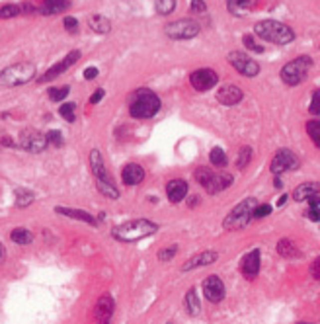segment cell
Wrapping results in <instances>:
<instances>
[{"instance_id":"42","label":"cell","mask_w":320,"mask_h":324,"mask_svg":"<svg viewBox=\"0 0 320 324\" xmlns=\"http://www.w3.org/2000/svg\"><path fill=\"white\" fill-rule=\"evenodd\" d=\"M45 137H47V143H51V145H55V147H61V145H63V135H61V131H49Z\"/></svg>"},{"instance_id":"20","label":"cell","mask_w":320,"mask_h":324,"mask_svg":"<svg viewBox=\"0 0 320 324\" xmlns=\"http://www.w3.org/2000/svg\"><path fill=\"white\" fill-rule=\"evenodd\" d=\"M121 178H123V184L127 185H139L143 180H145V170H143V166L141 164H135V162H131V164H127L125 168H123V172H121Z\"/></svg>"},{"instance_id":"36","label":"cell","mask_w":320,"mask_h":324,"mask_svg":"<svg viewBox=\"0 0 320 324\" xmlns=\"http://www.w3.org/2000/svg\"><path fill=\"white\" fill-rule=\"evenodd\" d=\"M59 114H61V117L63 119H67L69 123H72L74 119H76V106L74 104H63L61 108H59Z\"/></svg>"},{"instance_id":"49","label":"cell","mask_w":320,"mask_h":324,"mask_svg":"<svg viewBox=\"0 0 320 324\" xmlns=\"http://www.w3.org/2000/svg\"><path fill=\"white\" fill-rule=\"evenodd\" d=\"M191 201H189V207H195V203H199V197L197 195H193V197H189Z\"/></svg>"},{"instance_id":"14","label":"cell","mask_w":320,"mask_h":324,"mask_svg":"<svg viewBox=\"0 0 320 324\" xmlns=\"http://www.w3.org/2000/svg\"><path fill=\"white\" fill-rule=\"evenodd\" d=\"M203 293H205V299L211 303H219L225 299V285L219 276H209L203 281Z\"/></svg>"},{"instance_id":"26","label":"cell","mask_w":320,"mask_h":324,"mask_svg":"<svg viewBox=\"0 0 320 324\" xmlns=\"http://www.w3.org/2000/svg\"><path fill=\"white\" fill-rule=\"evenodd\" d=\"M88 25H90L92 31H96V33H110V29H112V23L108 18H104L102 14H96V16H92L90 20H88Z\"/></svg>"},{"instance_id":"39","label":"cell","mask_w":320,"mask_h":324,"mask_svg":"<svg viewBox=\"0 0 320 324\" xmlns=\"http://www.w3.org/2000/svg\"><path fill=\"white\" fill-rule=\"evenodd\" d=\"M272 213V205H268V203H262V205H256L254 211H252V217H256V219H264V217H268Z\"/></svg>"},{"instance_id":"33","label":"cell","mask_w":320,"mask_h":324,"mask_svg":"<svg viewBox=\"0 0 320 324\" xmlns=\"http://www.w3.org/2000/svg\"><path fill=\"white\" fill-rule=\"evenodd\" d=\"M155 6H157V12H159V14L168 16V14L174 12V8H176V0H157Z\"/></svg>"},{"instance_id":"5","label":"cell","mask_w":320,"mask_h":324,"mask_svg":"<svg viewBox=\"0 0 320 324\" xmlns=\"http://www.w3.org/2000/svg\"><path fill=\"white\" fill-rule=\"evenodd\" d=\"M195 180L205 187L207 193H219L223 189H227L232 184V176L230 174H221V172H213L205 166H199L195 170Z\"/></svg>"},{"instance_id":"31","label":"cell","mask_w":320,"mask_h":324,"mask_svg":"<svg viewBox=\"0 0 320 324\" xmlns=\"http://www.w3.org/2000/svg\"><path fill=\"white\" fill-rule=\"evenodd\" d=\"M98 189H100V193H104L110 199H117L119 197V191H117V187L114 185V182H100L98 180Z\"/></svg>"},{"instance_id":"19","label":"cell","mask_w":320,"mask_h":324,"mask_svg":"<svg viewBox=\"0 0 320 324\" xmlns=\"http://www.w3.org/2000/svg\"><path fill=\"white\" fill-rule=\"evenodd\" d=\"M90 166H92L94 176H96L100 182H112V176H110V172H108V168H106V164H104V159H102L100 151H96V149L90 153Z\"/></svg>"},{"instance_id":"3","label":"cell","mask_w":320,"mask_h":324,"mask_svg":"<svg viewBox=\"0 0 320 324\" xmlns=\"http://www.w3.org/2000/svg\"><path fill=\"white\" fill-rule=\"evenodd\" d=\"M160 110V98L149 88H141L135 92V98L131 102V116L137 119H149V117L157 116Z\"/></svg>"},{"instance_id":"28","label":"cell","mask_w":320,"mask_h":324,"mask_svg":"<svg viewBox=\"0 0 320 324\" xmlns=\"http://www.w3.org/2000/svg\"><path fill=\"white\" fill-rule=\"evenodd\" d=\"M10 238L16 244H29L33 240V234L27 231V229H23V227H18V229H14V231L10 232Z\"/></svg>"},{"instance_id":"47","label":"cell","mask_w":320,"mask_h":324,"mask_svg":"<svg viewBox=\"0 0 320 324\" xmlns=\"http://www.w3.org/2000/svg\"><path fill=\"white\" fill-rule=\"evenodd\" d=\"M96 76H98V69H96V67L84 69V78H86V80H94Z\"/></svg>"},{"instance_id":"8","label":"cell","mask_w":320,"mask_h":324,"mask_svg":"<svg viewBox=\"0 0 320 324\" xmlns=\"http://www.w3.org/2000/svg\"><path fill=\"white\" fill-rule=\"evenodd\" d=\"M197 33H199V23L195 20H189V18H183V20L166 25V35L170 39H191Z\"/></svg>"},{"instance_id":"44","label":"cell","mask_w":320,"mask_h":324,"mask_svg":"<svg viewBox=\"0 0 320 324\" xmlns=\"http://www.w3.org/2000/svg\"><path fill=\"white\" fill-rule=\"evenodd\" d=\"M63 23H65L67 31H72V33H76V31H78V20H76V18H70V16H67V18L63 20Z\"/></svg>"},{"instance_id":"2","label":"cell","mask_w":320,"mask_h":324,"mask_svg":"<svg viewBox=\"0 0 320 324\" xmlns=\"http://www.w3.org/2000/svg\"><path fill=\"white\" fill-rule=\"evenodd\" d=\"M157 229H159L157 223H151L147 219H135V221H129V223L115 227L114 236L121 242H135V240H141V238L153 234Z\"/></svg>"},{"instance_id":"43","label":"cell","mask_w":320,"mask_h":324,"mask_svg":"<svg viewBox=\"0 0 320 324\" xmlns=\"http://www.w3.org/2000/svg\"><path fill=\"white\" fill-rule=\"evenodd\" d=\"M176 254V246H170L168 250H160L159 252V260L160 262H170Z\"/></svg>"},{"instance_id":"24","label":"cell","mask_w":320,"mask_h":324,"mask_svg":"<svg viewBox=\"0 0 320 324\" xmlns=\"http://www.w3.org/2000/svg\"><path fill=\"white\" fill-rule=\"evenodd\" d=\"M57 213L65 215V217H70V219H78V221H84V223H90V225H96V219L92 217L90 213L86 211H80V209H69V207H55Z\"/></svg>"},{"instance_id":"7","label":"cell","mask_w":320,"mask_h":324,"mask_svg":"<svg viewBox=\"0 0 320 324\" xmlns=\"http://www.w3.org/2000/svg\"><path fill=\"white\" fill-rule=\"evenodd\" d=\"M35 76V67L31 63H18L0 72V82L6 86H20Z\"/></svg>"},{"instance_id":"53","label":"cell","mask_w":320,"mask_h":324,"mask_svg":"<svg viewBox=\"0 0 320 324\" xmlns=\"http://www.w3.org/2000/svg\"><path fill=\"white\" fill-rule=\"evenodd\" d=\"M285 201H287V195H281V197H279V205H283Z\"/></svg>"},{"instance_id":"48","label":"cell","mask_w":320,"mask_h":324,"mask_svg":"<svg viewBox=\"0 0 320 324\" xmlns=\"http://www.w3.org/2000/svg\"><path fill=\"white\" fill-rule=\"evenodd\" d=\"M104 98V88H98L96 92L92 94V98H90V104H98L100 100Z\"/></svg>"},{"instance_id":"13","label":"cell","mask_w":320,"mask_h":324,"mask_svg":"<svg viewBox=\"0 0 320 324\" xmlns=\"http://www.w3.org/2000/svg\"><path fill=\"white\" fill-rule=\"evenodd\" d=\"M78 59H80V51H70L69 55L59 63V65H55V67H51V69L47 70L43 76H39V82H49V80H53V78H57L61 72H65V70H69L72 65H76L78 63Z\"/></svg>"},{"instance_id":"21","label":"cell","mask_w":320,"mask_h":324,"mask_svg":"<svg viewBox=\"0 0 320 324\" xmlns=\"http://www.w3.org/2000/svg\"><path fill=\"white\" fill-rule=\"evenodd\" d=\"M166 193H168V199L172 203H180L183 197L187 195V184L183 180H172L166 185Z\"/></svg>"},{"instance_id":"6","label":"cell","mask_w":320,"mask_h":324,"mask_svg":"<svg viewBox=\"0 0 320 324\" xmlns=\"http://www.w3.org/2000/svg\"><path fill=\"white\" fill-rule=\"evenodd\" d=\"M311 65H313V61H311V57H297V59H293L291 63H287L281 72H279V76H281V80L285 82V84H289V86H297L301 84L307 76H309V69H311Z\"/></svg>"},{"instance_id":"50","label":"cell","mask_w":320,"mask_h":324,"mask_svg":"<svg viewBox=\"0 0 320 324\" xmlns=\"http://www.w3.org/2000/svg\"><path fill=\"white\" fill-rule=\"evenodd\" d=\"M4 258H6V250H4V246L0 244V264L4 262Z\"/></svg>"},{"instance_id":"12","label":"cell","mask_w":320,"mask_h":324,"mask_svg":"<svg viewBox=\"0 0 320 324\" xmlns=\"http://www.w3.org/2000/svg\"><path fill=\"white\" fill-rule=\"evenodd\" d=\"M295 168H299L297 155L293 151H287V149H281L272 161V172L275 176H279L287 170H295Z\"/></svg>"},{"instance_id":"37","label":"cell","mask_w":320,"mask_h":324,"mask_svg":"<svg viewBox=\"0 0 320 324\" xmlns=\"http://www.w3.org/2000/svg\"><path fill=\"white\" fill-rule=\"evenodd\" d=\"M18 14H22L20 12V6L18 4H4V6H0V18H16Z\"/></svg>"},{"instance_id":"25","label":"cell","mask_w":320,"mask_h":324,"mask_svg":"<svg viewBox=\"0 0 320 324\" xmlns=\"http://www.w3.org/2000/svg\"><path fill=\"white\" fill-rule=\"evenodd\" d=\"M315 193H319V185L315 184V182H307V184H301L293 191V199L295 201H305V199H309Z\"/></svg>"},{"instance_id":"41","label":"cell","mask_w":320,"mask_h":324,"mask_svg":"<svg viewBox=\"0 0 320 324\" xmlns=\"http://www.w3.org/2000/svg\"><path fill=\"white\" fill-rule=\"evenodd\" d=\"M242 43H244V47H246V49H250L252 53H262V51H264V47L258 45V43L252 39V35H244Z\"/></svg>"},{"instance_id":"38","label":"cell","mask_w":320,"mask_h":324,"mask_svg":"<svg viewBox=\"0 0 320 324\" xmlns=\"http://www.w3.org/2000/svg\"><path fill=\"white\" fill-rule=\"evenodd\" d=\"M69 86H61V88H51L49 90V100H53V102H59V100H63V98H67L69 96Z\"/></svg>"},{"instance_id":"46","label":"cell","mask_w":320,"mask_h":324,"mask_svg":"<svg viewBox=\"0 0 320 324\" xmlns=\"http://www.w3.org/2000/svg\"><path fill=\"white\" fill-rule=\"evenodd\" d=\"M311 272H313V278L320 279V260H319V258L313 262V268H311Z\"/></svg>"},{"instance_id":"10","label":"cell","mask_w":320,"mask_h":324,"mask_svg":"<svg viewBox=\"0 0 320 324\" xmlns=\"http://www.w3.org/2000/svg\"><path fill=\"white\" fill-rule=\"evenodd\" d=\"M189 82H191V86H193L197 92H207V90H211V88L219 82V74H217L213 69L193 70L191 76H189Z\"/></svg>"},{"instance_id":"11","label":"cell","mask_w":320,"mask_h":324,"mask_svg":"<svg viewBox=\"0 0 320 324\" xmlns=\"http://www.w3.org/2000/svg\"><path fill=\"white\" fill-rule=\"evenodd\" d=\"M47 145H49L47 137L41 135L39 131H35V129H25L20 135V147L25 149L27 153H43Z\"/></svg>"},{"instance_id":"51","label":"cell","mask_w":320,"mask_h":324,"mask_svg":"<svg viewBox=\"0 0 320 324\" xmlns=\"http://www.w3.org/2000/svg\"><path fill=\"white\" fill-rule=\"evenodd\" d=\"M2 145H6V147H12L14 143H12V141H10V139H2Z\"/></svg>"},{"instance_id":"15","label":"cell","mask_w":320,"mask_h":324,"mask_svg":"<svg viewBox=\"0 0 320 324\" xmlns=\"http://www.w3.org/2000/svg\"><path fill=\"white\" fill-rule=\"evenodd\" d=\"M260 264H262V254H260V250L256 248V250H250L248 254L242 258L240 270H242V274H244L246 278H256L258 272H260Z\"/></svg>"},{"instance_id":"30","label":"cell","mask_w":320,"mask_h":324,"mask_svg":"<svg viewBox=\"0 0 320 324\" xmlns=\"http://www.w3.org/2000/svg\"><path fill=\"white\" fill-rule=\"evenodd\" d=\"M209 159H211V162H213L215 166H219V168L227 166V155H225V151H223L221 147H215V149H211V153H209Z\"/></svg>"},{"instance_id":"40","label":"cell","mask_w":320,"mask_h":324,"mask_svg":"<svg viewBox=\"0 0 320 324\" xmlns=\"http://www.w3.org/2000/svg\"><path fill=\"white\" fill-rule=\"evenodd\" d=\"M189 12H193V14H205L207 4L203 0H191L189 2Z\"/></svg>"},{"instance_id":"32","label":"cell","mask_w":320,"mask_h":324,"mask_svg":"<svg viewBox=\"0 0 320 324\" xmlns=\"http://www.w3.org/2000/svg\"><path fill=\"white\" fill-rule=\"evenodd\" d=\"M33 203V193L27 189H16V205L18 207H27Z\"/></svg>"},{"instance_id":"23","label":"cell","mask_w":320,"mask_h":324,"mask_svg":"<svg viewBox=\"0 0 320 324\" xmlns=\"http://www.w3.org/2000/svg\"><path fill=\"white\" fill-rule=\"evenodd\" d=\"M72 0H43L39 12L43 16H53V14H59V12H65L70 6Z\"/></svg>"},{"instance_id":"45","label":"cell","mask_w":320,"mask_h":324,"mask_svg":"<svg viewBox=\"0 0 320 324\" xmlns=\"http://www.w3.org/2000/svg\"><path fill=\"white\" fill-rule=\"evenodd\" d=\"M311 114L319 116L320 114V106H319V92L313 94V102H311Z\"/></svg>"},{"instance_id":"34","label":"cell","mask_w":320,"mask_h":324,"mask_svg":"<svg viewBox=\"0 0 320 324\" xmlns=\"http://www.w3.org/2000/svg\"><path fill=\"white\" fill-rule=\"evenodd\" d=\"M307 133L311 135V139L315 141V145H320V121L319 119H311L307 123Z\"/></svg>"},{"instance_id":"16","label":"cell","mask_w":320,"mask_h":324,"mask_svg":"<svg viewBox=\"0 0 320 324\" xmlns=\"http://www.w3.org/2000/svg\"><path fill=\"white\" fill-rule=\"evenodd\" d=\"M114 299L110 297V295H102L98 303H96V311H94V315H96V321L98 323H110V319H112V315H114Z\"/></svg>"},{"instance_id":"17","label":"cell","mask_w":320,"mask_h":324,"mask_svg":"<svg viewBox=\"0 0 320 324\" xmlns=\"http://www.w3.org/2000/svg\"><path fill=\"white\" fill-rule=\"evenodd\" d=\"M242 98H244V94H242V90L236 84H227V86H223L219 90V94H217V100L223 106H236Z\"/></svg>"},{"instance_id":"22","label":"cell","mask_w":320,"mask_h":324,"mask_svg":"<svg viewBox=\"0 0 320 324\" xmlns=\"http://www.w3.org/2000/svg\"><path fill=\"white\" fill-rule=\"evenodd\" d=\"M256 4H258V0H227L229 12L232 16H238V18L248 14V10L256 8Z\"/></svg>"},{"instance_id":"27","label":"cell","mask_w":320,"mask_h":324,"mask_svg":"<svg viewBox=\"0 0 320 324\" xmlns=\"http://www.w3.org/2000/svg\"><path fill=\"white\" fill-rule=\"evenodd\" d=\"M277 252L283 256V258H295V256H299V250H297V246H295V242L289 240V238H281V240H279Z\"/></svg>"},{"instance_id":"52","label":"cell","mask_w":320,"mask_h":324,"mask_svg":"<svg viewBox=\"0 0 320 324\" xmlns=\"http://www.w3.org/2000/svg\"><path fill=\"white\" fill-rule=\"evenodd\" d=\"M274 185H275V187H277V189H279V187H281V185H283V184H281V180H279V178H275Z\"/></svg>"},{"instance_id":"29","label":"cell","mask_w":320,"mask_h":324,"mask_svg":"<svg viewBox=\"0 0 320 324\" xmlns=\"http://www.w3.org/2000/svg\"><path fill=\"white\" fill-rule=\"evenodd\" d=\"M185 307H187V313L191 315V317H195L197 313H199V297H197V293H195V289H189L187 291V295H185Z\"/></svg>"},{"instance_id":"4","label":"cell","mask_w":320,"mask_h":324,"mask_svg":"<svg viewBox=\"0 0 320 324\" xmlns=\"http://www.w3.org/2000/svg\"><path fill=\"white\" fill-rule=\"evenodd\" d=\"M256 205H258V203H256L254 197H246L244 201H240V203L227 215V219L223 221V227H225L227 231H240V229H244V227L250 223L252 211H254Z\"/></svg>"},{"instance_id":"18","label":"cell","mask_w":320,"mask_h":324,"mask_svg":"<svg viewBox=\"0 0 320 324\" xmlns=\"http://www.w3.org/2000/svg\"><path fill=\"white\" fill-rule=\"evenodd\" d=\"M219 258L217 252H213V250H205V252H199L197 256H191L185 264H183V272H191V270H195V268H203V266H209V264H213L215 260Z\"/></svg>"},{"instance_id":"9","label":"cell","mask_w":320,"mask_h":324,"mask_svg":"<svg viewBox=\"0 0 320 324\" xmlns=\"http://www.w3.org/2000/svg\"><path fill=\"white\" fill-rule=\"evenodd\" d=\"M229 63L238 70L240 74L248 76V78H254L256 74H260V65L250 59L246 53H240V51H232L229 55Z\"/></svg>"},{"instance_id":"1","label":"cell","mask_w":320,"mask_h":324,"mask_svg":"<svg viewBox=\"0 0 320 324\" xmlns=\"http://www.w3.org/2000/svg\"><path fill=\"white\" fill-rule=\"evenodd\" d=\"M254 33L264 39V41H270L275 45H287L295 39V31L287 25V23H281L277 20H262L254 25Z\"/></svg>"},{"instance_id":"35","label":"cell","mask_w":320,"mask_h":324,"mask_svg":"<svg viewBox=\"0 0 320 324\" xmlns=\"http://www.w3.org/2000/svg\"><path fill=\"white\" fill-rule=\"evenodd\" d=\"M252 161V149L250 147H242L240 149V153H238V161H236V166L240 168V170H244Z\"/></svg>"}]
</instances>
